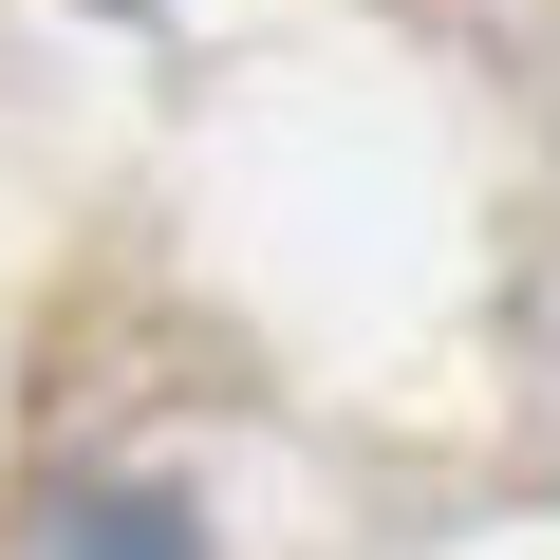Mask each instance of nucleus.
I'll use <instances>...</instances> for the list:
<instances>
[{
  "label": "nucleus",
  "mask_w": 560,
  "mask_h": 560,
  "mask_svg": "<svg viewBox=\"0 0 560 560\" xmlns=\"http://www.w3.org/2000/svg\"><path fill=\"white\" fill-rule=\"evenodd\" d=\"M57 560H206V541H187L168 486H75L57 504Z\"/></svg>",
  "instance_id": "nucleus-1"
}]
</instances>
